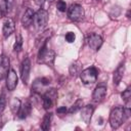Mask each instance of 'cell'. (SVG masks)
Instances as JSON below:
<instances>
[{
    "mask_svg": "<svg viewBox=\"0 0 131 131\" xmlns=\"http://www.w3.org/2000/svg\"><path fill=\"white\" fill-rule=\"evenodd\" d=\"M80 73H81V64H80V62L76 61V62L72 63L71 67H70V75L75 78L78 75H80Z\"/></svg>",
    "mask_w": 131,
    "mask_h": 131,
    "instance_id": "obj_19",
    "label": "cell"
},
{
    "mask_svg": "<svg viewBox=\"0 0 131 131\" xmlns=\"http://www.w3.org/2000/svg\"><path fill=\"white\" fill-rule=\"evenodd\" d=\"M79 76H80V79H81L83 84H85V85H92L97 80L98 71H97V69L95 67H90V68H87V69L81 71Z\"/></svg>",
    "mask_w": 131,
    "mask_h": 131,
    "instance_id": "obj_3",
    "label": "cell"
},
{
    "mask_svg": "<svg viewBox=\"0 0 131 131\" xmlns=\"http://www.w3.org/2000/svg\"><path fill=\"white\" fill-rule=\"evenodd\" d=\"M56 113L59 114V115H63L66 113H68V108H67V106H60L56 110Z\"/></svg>",
    "mask_w": 131,
    "mask_h": 131,
    "instance_id": "obj_29",
    "label": "cell"
},
{
    "mask_svg": "<svg viewBox=\"0 0 131 131\" xmlns=\"http://www.w3.org/2000/svg\"><path fill=\"white\" fill-rule=\"evenodd\" d=\"M15 26H14V21L12 18H6L4 24H3V28H2V34L4 38H8L13 32H14Z\"/></svg>",
    "mask_w": 131,
    "mask_h": 131,
    "instance_id": "obj_13",
    "label": "cell"
},
{
    "mask_svg": "<svg viewBox=\"0 0 131 131\" xmlns=\"http://www.w3.org/2000/svg\"><path fill=\"white\" fill-rule=\"evenodd\" d=\"M23 48V37L21 35L18 33L16 35V39H15V42H14V45H13V50L15 52H19Z\"/></svg>",
    "mask_w": 131,
    "mask_h": 131,
    "instance_id": "obj_20",
    "label": "cell"
},
{
    "mask_svg": "<svg viewBox=\"0 0 131 131\" xmlns=\"http://www.w3.org/2000/svg\"><path fill=\"white\" fill-rule=\"evenodd\" d=\"M43 86H45L44 84H43V82H42V79H37L34 83H33V86H32V90L34 91V92H37V93H39L40 91H41V89H42V87Z\"/></svg>",
    "mask_w": 131,
    "mask_h": 131,
    "instance_id": "obj_25",
    "label": "cell"
},
{
    "mask_svg": "<svg viewBox=\"0 0 131 131\" xmlns=\"http://www.w3.org/2000/svg\"><path fill=\"white\" fill-rule=\"evenodd\" d=\"M34 1H35L36 4H38V5H43L44 2H45V0H34Z\"/></svg>",
    "mask_w": 131,
    "mask_h": 131,
    "instance_id": "obj_30",
    "label": "cell"
},
{
    "mask_svg": "<svg viewBox=\"0 0 131 131\" xmlns=\"http://www.w3.org/2000/svg\"><path fill=\"white\" fill-rule=\"evenodd\" d=\"M9 10L7 0H0V15H5Z\"/></svg>",
    "mask_w": 131,
    "mask_h": 131,
    "instance_id": "obj_24",
    "label": "cell"
},
{
    "mask_svg": "<svg viewBox=\"0 0 131 131\" xmlns=\"http://www.w3.org/2000/svg\"><path fill=\"white\" fill-rule=\"evenodd\" d=\"M34 15H35V13L31 8H28L25 11V13L21 17V25L24 28H29L32 25V23L34 21Z\"/></svg>",
    "mask_w": 131,
    "mask_h": 131,
    "instance_id": "obj_14",
    "label": "cell"
},
{
    "mask_svg": "<svg viewBox=\"0 0 131 131\" xmlns=\"http://www.w3.org/2000/svg\"><path fill=\"white\" fill-rule=\"evenodd\" d=\"M127 17H128V18L130 17V10H128V12H127Z\"/></svg>",
    "mask_w": 131,
    "mask_h": 131,
    "instance_id": "obj_31",
    "label": "cell"
},
{
    "mask_svg": "<svg viewBox=\"0 0 131 131\" xmlns=\"http://www.w3.org/2000/svg\"><path fill=\"white\" fill-rule=\"evenodd\" d=\"M9 67H10V60L9 57L6 56L5 54H2L0 56V80L5 78L9 72Z\"/></svg>",
    "mask_w": 131,
    "mask_h": 131,
    "instance_id": "obj_10",
    "label": "cell"
},
{
    "mask_svg": "<svg viewBox=\"0 0 131 131\" xmlns=\"http://www.w3.org/2000/svg\"><path fill=\"white\" fill-rule=\"evenodd\" d=\"M20 100L18 98H13L10 102V108H11V112L13 114H17L19 107H20Z\"/></svg>",
    "mask_w": 131,
    "mask_h": 131,
    "instance_id": "obj_21",
    "label": "cell"
},
{
    "mask_svg": "<svg viewBox=\"0 0 131 131\" xmlns=\"http://www.w3.org/2000/svg\"><path fill=\"white\" fill-rule=\"evenodd\" d=\"M30 71H31V60L29 57H26L20 66V78L24 84H27L30 78Z\"/></svg>",
    "mask_w": 131,
    "mask_h": 131,
    "instance_id": "obj_8",
    "label": "cell"
},
{
    "mask_svg": "<svg viewBox=\"0 0 131 131\" xmlns=\"http://www.w3.org/2000/svg\"><path fill=\"white\" fill-rule=\"evenodd\" d=\"M54 57H55L54 51L49 49L47 46V43H46L39 48L38 55H37V62L52 67L53 61H54Z\"/></svg>",
    "mask_w": 131,
    "mask_h": 131,
    "instance_id": "obj_1",
    "label": "cell"
},
{
    "mask_svg": "<svg viewBox=\"0 0 131 131\" xmlns=\"http://www.w3.org/2000/svg\"><path fill=\"white\" fill-rule=\"evenodd\" d=\"M56 8L60 11V12H64L67 10V3L63 0H58L56 3Z\"/></svg>",
    "mask_w": 131,
    "mask_h": 131,
    "instance_id": "obj_26",
    "label": "cell"
},
{
    "mask_svg": "<svg viewBox=\"0 0 131 131\" xmlns=\"http://www.w3.org/2000/svg\"><path fill=\"white\" fill-rule=\"evenodd\" d=\"M51 119H52V115L50 113H46L45 116L43 117L42 123H41V129L46 131L50 129V124H51Z\"/></svg>",
    "mask_w": 131,
    "mask_h": 131,
    "instance_id": "obj_18",
    "label": "cell"
},
{
    "mask_svg": "<svg viewBox=\"0 0 131 131\" xmlns=\"http://www.w3.org/2000/svg\"><path fill=\"white\" fill-rule=\"evenodd\" d=\"M106 95V86L104 84H99L93 91L92 94V98L94 101L99 102L101 100H103V98Z\"/></svg>",
    "mask_w": 131,
    "mask_h": 131,
    "instance_id": "obj_12",
    "label": "cell"
},
{
    "mask_svg": "<svg viewBox=\"0 0 131 131\" xmlns=\"http://www.w3.org/2000/svg\"><path fill=\"white\" fill-rule=\"evenodd\" d=\"M5 105H6V99L3 95L0 96V115L3 113L4 108H5Z\"/></svg>",
    "mask_w": 131,
    "mask_h": 131,
    "instance_id": "obj_28",
    "label": "cell"
},
{
    "mask_svg": "<svg viewBox=\"0 0 131 131\" xmlns=\"http://www.w3.org/2000/svg\"><path fill=\"white\" fill-rule=\"evenodd\" d=\"M87 43H88V46H89L92 50L97 51V50L101 47V45H102V43H103V40H102V38H101L100 35L95 34V33H91V34L87 37Z\"/></svg>",
    "mask_w": 131,
    "mask_h": 131,
    "instance_id": "obj_7",
    "label": "cell"
},
{
    "mask_svg": "<svg viewBox=\"0 0 131 131\" xmlns=\"http://www.w3.org/2000/svg\"><path fill=\"white\" fill-rule=\"evenodd\" d=\"M51 31H49V30H46L45 32H43V33H41V35H39V37L36 39V46L38 47V49L42 46V45H44V44H46L47 43V41H48V39L51 37Z\"/></svg>",
    "mask_w": 131,
    "mask_h": 131,
    "instance_id": "obj_17",
    "label": "cell"
},
{
    "mask_svg": "<svg viewBox=\"0 0 131 131\" xmlns=\"http://www.w3.org/2000/svg\"><path fill=\"white\" fill-rule=\"evenodd\" d=\"M97 1H99V0H97Z\"/></svg>",
    "mask_w": 131,
    "mask_h": 131,
    "instance_id": "obj_33",
    "label": "cell"
},
{
    "mask_svg": "<svg viewBox=\"0 0 131 131\" xmlns=\"http://www.w3.org/2000/svg\"><path fill=\"white\" fill-rule=\"evenodd\" d=\"M17 81H18V78H17V75H16L15 71L10 69L8 74H7V77H6V87H7V89L9 91H13L17 86Z\"/></svg>",
    "mask_w": 131,
    "mask_h": 131,
    "instance_id": "obj_9",
    "label": "cell"
},
{
    "mask_svg": "<svg viewBox=\"0 0 131 131\" xmlns=\"http://www.w3.org/2000/svg\"><path fill=\"white\" fill-rule=\"evenodd\" d=\"M121 96H122L123 100L125 101L126 105H129V104H130V98H131V88H130V87L126 88V89L123 91V93L121 94Z\"/></svg>",
    "mask_w": 131,
    "mask_h": 131,
    "instance_id": "obj_23",
    "label": "cell"
},
{
    "mask_svg": "<svg viewBox=\"0 0 131 131\" xmlns=\"http://www.w3.org/2000/svg\"><path fill=\"white\" fill-rule=\"evenodd\" d=\"M31 111H32V104L29 101H26L23 104H20V107L16 115L19 119H26L31 114Z\"/></svg>",
    "mask_w": 131,
    "mask_h": 131,
    "instance_id": "obj_15",
    "label": "cell"
},
{
    "mask_svg": "<svg viewBox=\"0 0 131 131\" xmlns=\"http://www.w3.org/2000/svg\"><path fill=\"white\" fill-rule=\"evenodd\" d=\"M57 99V91L54 88L48 89L45 91V93L42 96V103H43V107L45 110H49L51 108Z\"/></svg>",
    "mask_w": 131,
    "mask_h": 131,
    "instance_id": "obj_4",
    "label": "cell"
},
{
    "mask_svg": "<svg viewBox=\"0 0 131 131\" xmlns=\"http://www.w3.org/2000/svg\"><path fill=\"white\" fill-rule=\"evenodd\" d=\"M47 1H49V2H52V1H53V0H47Z\"/></svg>",
    "mask_w": 131,
    "mask_h": 131,
    "instance_id": "obj_32",
    "label": "cell"
},
{
    "mask_svg": "<svg viewBox=\"0 0 131 131\" xmlns=\"http://www.w3.org/2000/svg\"><path fill=\"white\" fill-rule=\"evenodd\" d=\"M93 112H94V106L92 104H87V105L81 107V118L85 124L88 125L90 123Z\"/></svg>",
    "mask_w": 131,
    "mask_h": 131,
    "instance_id": "obj_11",
    "label": "cell"
},
{
    "mask_svg": "<svg viewBox=\"0 0 131 131\" xmlns=\"http://www.w3.org/2000/svg\"><path fill=\"white\" fill-rule=\"evenodd\" d=\"M84 9L80 4L74 3L68 9V17L72 21H79L84 17Z\"/></svg>",
    "mask_w": 131,
    "mask_h": 131,
    "instance_id": "obj_5",
    "label": "cell"
},
{
    "mask_svg": "<svg viewBox=\"0 0 131 131\" xmlns=\"http://www.w3.org/2000/svg\"><path fill=\"white\" fill-rule=\"evenodd\" d=\"M124 72H125V64L124 62L121 63L117 69L116 71L114 72V76H113V81H114V85H119L121 80L123 79V76H124Z\"/></svg>",
    "mask_w": 131,
    "mask_h": 131,
    "instance_id": "obj_16",
    "label": "cell"
},
{
    "mask_svg": "<svg viewBox=\"0 0 131 131\" xmlns=\"http://www.w3.org/2000/svg\"><path fill=\"white\" fill-rule=\"evenodd\" d=\"M64 38H66V41H67V42L73 43V42L75 41V39H76V35H75V33H73V32H68V33L66 34Z\"/></svg>",
    "mask_w": 131,
    "mask_h": 131,
    "instance_id": "obj_27",
    "label": "cell"
},
{
    "mask_svg": "<svg viewBox=\"0 0 131 131\" xmlns=\"http://www.w3.org/2000/svg\"><path fill=\"white\" fill-rule=\"evenodd\" d=\"M34 21H35V26L37 29H42L43 27H45V25L48 21V12L47 10L40 8L34 15Z\"/></svg>",
    "mask_w": 131,
    "mask_h": 131,
    "instance_id": "obj_6",
    "label": "cell"
},
{
    "mask_svg": "<svg viewBox=\"0 0 131 131\" xmlns=\"http://www.w3.org/2000/svg\"><path fill=\"white\" fill-rule=\"evenodd\" d=\"M126 116L124 112V106H116L111 111L110 114V125L113 129H118L125 121Z\"/></svg>",
    "mask_w": 131,
    "mask_h": 131,
    "instance_id": "obj_2",
    "label": "cell"
},
{
    "mask_svg": "<svg viewBox=\"0 0 131 131\" xmlns=\"http://www.w3.org/2000/svg\"><path fill=\"white\" fill-rule=\"evenodd\" d=\"M82 105H83V100L82 99H78L69 110H68V113L69 114H73V113H76V112H78L79 110H81V107H82Z\"/></svg>",
    "mask_w": 131,
    "mask_h": 131,
    "instance_id": "obj_22",
    "label": "cell"
}]
</instances>
